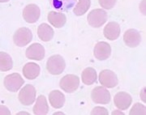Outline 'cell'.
<instances>
[{
    "label": "cell",
    "instance_id": "28",
    "mask_svg": "<svg viewBox=\"0 0 146 115\" xmlns=\"http://www.w3.org/2000/svg\"><path fill=\"white\" fill-rule=\"evenodd\" d=\"M141 100H142V101L145 103L146 102V100H145V89L141 91Z\"/></svg>",
    "mask_w": 146,
    "mask_h": 115
},
{
    "label": "cell",
    "instance_id": "18",
    "mask_svg": "<svg viewBox=\"0 0 146 115\" xmlns=\"http://www.w3.org/2000/svg\"><path fill=\"white\" fill-rule=\"evenodd\" d=\"M33 114L36 115H45L49 112V106L46 97L44 95H40L36 100V104L33 106Z\"/></svg>",
    "mask_w": 146,
    "mask_h": 115
},
{
    "label": "cell",
    "instance_id": "11",
    "mask_svg": "<svg viewBox=\"0 0 146 115\" xmlns=\"http://www.w3.org/2000/svg\"><path fill=\"white\" fill-rule=\"evenodd\" d=\"M123 42L128 47H136L141 42V33L134 28L127 29L123 34Z\"/></svg>",
    "mask_w": 146,
    "mask_h": 115
},
{
    "label": "cell",
    "instance_id": "29",
    "mask_svg": "<svg viewBox=\"0 0 146 115\" xmlns=\"http://www.w3.org/2000/svg\"><path fill=\"white\" fill-rule=\"evenodd\" d=\"M112 114H122L123 115L124 114L123 112H120V111H118V110H115L114 112H112Z\"/></svg>",
    "mask_w": 146,
    "mask_h": 115
},
{
    "label": "cell",
    "instance_id": "10",
    "mask_svg": "<svg viewBox=\"0 0 146 115\" xmlns=\"http://www.w3.org/2000/svg\"><path fill=\"white\" fill-rule=\"evenodd\" d=\"M94 54L99 61H104L109 58L111 54V47L109 43L105 42H98L94 47Z\"/></svg>",
    "mask_w": 146,
    "mask_h": 115
},
{
    "label": "cell",
    "instance_id": "21",
    "mask_svg": "<svg viewBox=\"0 0 146 115\" xmlns=\"http://www.w3.org/2000/svg\"><path fill=\"white\" fill-rule=\"evenodd\" d=\"M13 67L12 58L8 54L5 52H0V71H8Z\"/></svg>",
    "mask_w": 146,
    "mask_h": 115
},
{
    "label": "cell",
    "instance_id": "7",
    "mask_svg": "<svg viewBox=\"0 0 146 115\" xmlns=\"http://www.w3.org/2000/svg\"><path fill=\"white\" fill-rule=\"evenodd\" d=\"M4 86L8 91L16 93L25 83L24 79L19 73H12L7 75L4 79Z\"/></svg>",
    "mask_w": 146,
    "mask_h": 115
},
{
    "label": "cell",
    "instance_id": "30",
    "mask_svg": "<svg viewBox=\"0 0 146 115\" xmlns=\"http://www.w3.org/2000/svg\"><path fill=\"white\" fill-rule=\"evenodd\" d=\"M17 114H29V113H25V112H20Z\"/></svg>",
    "mask_w": 146,
    "mask_h": 115
},
{
    "label": "cell",
    "instance_id": "14",
    "mask_svg": "<svg viewBox=\"0 0 146 115\" xmlns=\"http://www.w3.org/2000/svg\"><path fill=\"white\" fill-rule=\"evenodd\" d=\"M120 32L121 29H120L119 24L117 22L111 21L105 26L103 29V34L106 39L110 41H115L119 37Z\"/></svg>",
    "mask_w": 146,
    "mask_h": 115
},
{
    "label": "cell",
    "instance_id": "4",
    "mask_svg": "<svg viewBox=\"0 0 146 115\" xmlns=\"http://www.w3.org/2000/svg\"><path fill=\"white\" fill-rule=\"evenodd\" d=\"M87 20L90 26L100 28L107 20V13L103 9H94L89 12Z\"/></svg>",
    "mask_w": 146,
    "mask_h": 115
},
{
    "label": "cell",
    "instance_id": "6",
    "mask_svg": "<svg viewBox=\"0 0 146 115\" xmlns=\"http://www.w3.org/2000/svg\"><path fill=\"white\" fill-rule=\"evenodd\" d=\"M91 98L94 103L96 104H102V105H107L109 104L111 96L110 92L105 87H96L92 91Z\"/></svg>",
    "mask_w": 146,
    "mask_h": 115
},
{
    "label": "cell",
    "instance_id": "9",
    "mask_svg": "<svg viewBox=\"0 0 146 115\" xmlns=\"http://www.w3.org/2000/svg\"><path fill=\"white\" fill-rule=\"evenodd\" d=\"M41 11L39 7L36 4H29L23 10V17L27 23L34 24L39 20Z\"/></svg>",
    "mask_w": 146,
    "mask_h": 115
},
{
    "label": "cell",
    "instance_id": "31",
    "mask_svg": "<svg viewBox=\"0 0 146 115\" xmlns=\"http://www.w3.org/2000/svg\"><path fill=\"white\" fill-rule=\"evenodd\" d=\"M8 1H10V0H0V3H7Z\"/></svg>",
    "mask_w": 146,
    "mask_h": 115
},
{
    "label": "cell",
    "instance_id": "19",
    "mask_svg": "<svg viewBox=\"0 0 146 115\" xmlns=\"http://www.w3.org/2000/svg\"><path fill=\"white\" fill-rule=\"evenodd\" d=\"M54 32L51 26L46 23L41 24L37 28V35L42 42H50L54 37Z\"/></svg>",
    "mask_w": 146,
    "mask_h": 115
},
{
    "label": "cell",
    "instance_id": "24",
    "mask_svg": "<svg viewBox=\"0 0 146 115\" xmlns=\"http://www.w3.org/2000/svg\"><path fill=\"white\" fill-rule=\"evenodd\" d=\"M146 108L144 105L141 103H136L132 106L131 110L129 112V114L131 115H145L146 114Z\"/></svg>",
    "mask_w": 146,
    "mask_h": 115
},
{
    "label": "cell",
    "instance_id": "26",
    "mask_svg": "<svg viewBox=\"0 0 146 115\" xmlns=\"http://www.w3.org/2000/svg\"><path fill=\"white\" fill-rule=\"evenodd\" d=\"M91 114L98 115V114H103V115H108L109 112L104 107H101V106H97L93 109L91 111Z\"/></svg>",
    "mask_w": 146,
    "mask_h": 115
},
{
    "label": "cell",
    "instance_id": "32",
    "mask_svg": "<svg viewBox=\"0 0 146 115\" xmlns=\"http://www.w3.org/2000/svg\"><path fill=\"white\" fill-rule=\"evenodd\" d=\"M54 114H63V113H59V112H58V113H54Z\"/></svg>",
    "mask_w": 146,
    "mask_h": 115
},
{
    "label": "cell",
    "instance_id": "12",
    "mask_svg": "<svg viewBox=\"0 0 146 115\" xmlns=\"http://www.w3.org/2000/svg\"><path fill=\"white\" fill-rule=\"evenodd\" d=\"M26 57L29 59L41 61L45 57V49L39 43H33L26 50Z\"/></svg>",
    "mask_w": 146,
    "mask_h": 115
},
{
    "label": "cell",
    "instance_id": "15",
    "mask_svg": "<svg viewBox=\"0 0 146 115\" xmlns=\"http://www.w3.org/2000/svg\"><path fill=\"white\" fill-rule=\"evenodd\" d=\"M65 96L58 90H54L49 94V101L54 109H60L65 104Z\"/></svg>",
    "mask_w": 146,
    "mask_h": 115
},
{
    "label": "cell",
    "instance_id": "20",
    "mask_svg": "<svg viewBox=\"0 0 146 115\" xmlns=\"http://www.w3.org/2000/svg\"><path fill=\"white\" fill-rule=\"evenodd\" d=\"M82 82L86 85H91L94 84L98 79L96 70L93 67L85 68L81 74Z\"/></svg>",
    "mask_w": 146,
    "mask_h": 115
},
{
    "label": "cell",
    "instance_id": "3",
    "mask_svg": "<svg viewBox=\"0 0 146 115\" xmlns=\"http://www.w3.org/2000/svg\"><path fill=\"white\" fill-rule=\"evenodd\" d=\"M59 86L66 93H72L78 89L80 86V78L76 75H66L61 79Z\"/></svg>",
    "mask_w": 146,
    "mask_h": 115
},
{
    "label": "cell",
    "instance_id": "13",
    "mask_svg": "<svg viewBox=\"0 0 146 115\" xmlns=\"http://www.w3.org/2000/svg\"><path fill=\"white\" fill-rule=\"evenodd\" d=\"M131 102L132 98L131 95L125 92H119L114 97V103L119 110H127L131 105Z\"/></svg>",
    "mask_w": 146,
    "mask_h": 115
},
{
    "label": "cell",
    "instance_id": "2",
    "mask_svg": "<svg viewBox=\"0 0 146 115\" xmlns=\"http://www.w3.org/2000/svg\"><path fill=\"white\" fill-rule=\"evenodd\" d=\"M33 40V32L32 31L25 27H22L18 28L14 33L13 42L15 45L19 47H24L30 43Z\"/></svg>",
    "mask_w": 146,
    "mask_h": 115
},
{
    "label": "cell",
    "instance_id": "25",
    "mask_svg": "<svg viewBox=\"0 0 146 115\" xmlns=\"http://www.w3.org/2000/svg\"><path fill=\"white\" fill-rule=\"evenodd\" d=\"M117 0H98V3L101 7L104 9H111L115 7Z\"/></svg>",
    "mask_w": 146,
    "mask_h": 115
},
{
    "label": "cell",
    "instance_id": "17",
    "mask_svg": "<svg viewBox=\"0 0 146 115\" xmlns=\"http://www.w3.org/2000/svg\"><path fill=\"white\" fill-rule=\"evenodd\" d=\"M40 66L35 63H28L23 67V75L28 79H36L40 75Z\"/></svg>",
    "mask_w": 146,
    "mask_h": 115
},
{
    "label": "cell",
    "instance_id": "1",
    "mask_svg": "<svg viewBox=\"0 0 146 115\" xmlns=\"http://www.w3.org/2000/svg\"><path fill=\"white\" fill-rule=\"evenodd\" d=\"M66 67L65 60L61 55L54 54L48 58L46 63L47 71L54 75H58L63 73Z\"/></svg>",
    "mask_w": 146,
    "mask_h": 115
},
{
    "label": "cell",
    "instance_id": "22",
    "mask_svg": "<svg viewBox=\"0 0 146 115\" xmlns=\"http://www.w3.org/2000/svg\"><path fill=\"white\" fill-rule=\"evenodd\" d=\"M53 7L60 11L70 10L75 5L76 0H50Z\"/></svg>",
    "mask_w": 146,
    "mask_h": 115
},
{
    "label": "cell",
    "instance_id": "23",
    "mask_svg": "<svg viewBox=\"0 0 146 115\" xmlns=\"http://www.w3.org/2000/svg\"><path fill=\"white\" fill-rule=\"evenodd\" d=\"M91 0H79L77 4L75 6L73 11L75 15L77 16H81L84 15L90 7Z\"/></svg>",
    "mask_w": 146,
    "mask_h": 115
},
{
    "label": "cell",
    "instance_id": "5",
    "mask_svg": "<svg viewBox=\"0 0 146 115\" xmlns=\"http://www.w3.org/2000/svg\"><path fill=\"white\" fill-rule=\"evenodd\" d=\"M36 89L31 84H27L19 93L18 98L22 105H31L36 99Z\"/></svg>",
    "mask_w": 146,
    "mask_h": 115
},
{
    "label": "cell",
    "instance_id": "27",
    "mask_svg": "<svg viewBox=\"0 0 146 115\" xmlns=\"http://www.w3.org/2000/svg\"><path fill=\"white\" fill-rule=\"evenodd\" d=\"M1 114L10 115L11 111L5 105H0V115Z\"/></svg>",
    "mask_w": 146,
    "mask_h": 115
},
{
    "label": "cell",
    "instance_id": "8",
    "mask_svg": "<svg viewBox=\"0 0 146 115\" xmlns=\"http://www.w3.org/2000/svg\"><path fill=\"white\" fill-rule=\"evenodd\" d=\"M99 82L105 88L113 89L119 84V79L114 71L106 69L100 72Z\"/></svg>",
    "mask_w": 146,
    "mask_h": 115
},
{
    "label": "cell",
    "instance_id": "16",
    "mask_svg": "<svg viewBox=\"0 0 146 115\" xmlns=\"http://www.w3.org/2000/svg\"><path fill=\"white\" fill-rule=\"evenodd\" d=\"M48 21L54 27L59 28L65 25L67 22V17L63 13L52 11L48 14Z\"/></svg>",
    "mask_w": 146,
    "mask_h": 115
}]
</instances>
